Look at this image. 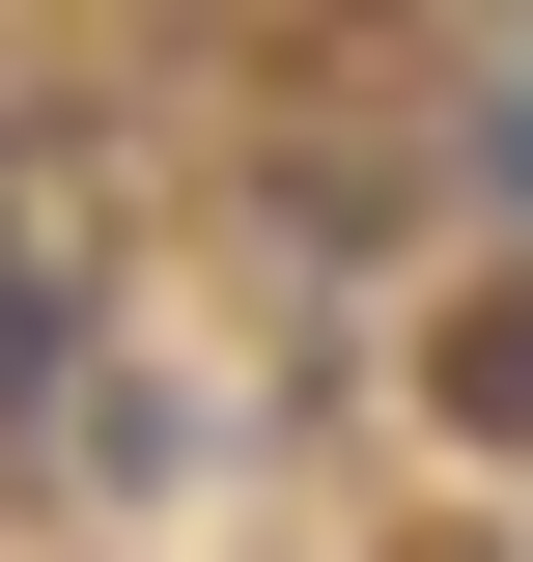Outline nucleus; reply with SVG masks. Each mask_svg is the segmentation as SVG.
I'll list each match as a JSON object with an SVG mask.
<instances>
[]
</instances>
